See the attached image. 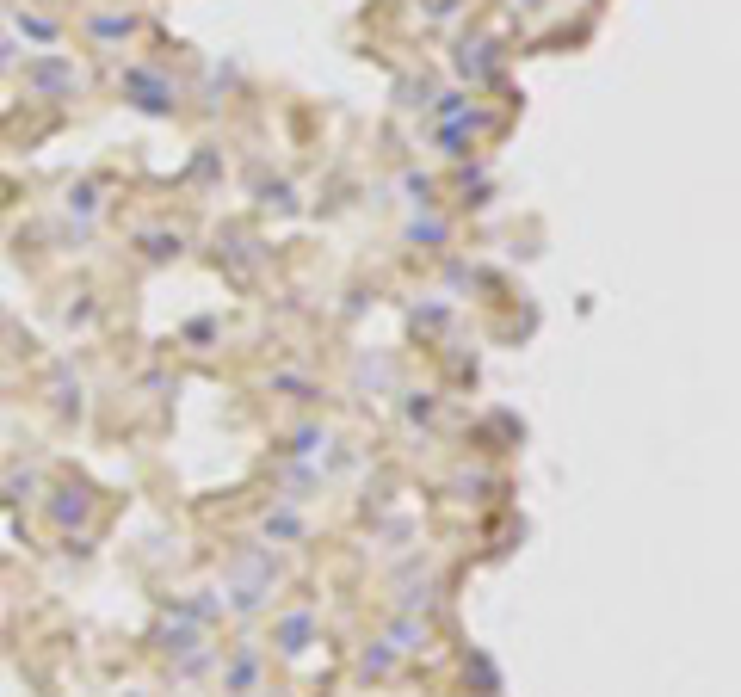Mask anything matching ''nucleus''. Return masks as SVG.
<instances>
[{"label": "nucleus", "mask_w": 741, "mask_h": 697, "mask_svg": "<svg viewBox=\"0 0 741 697\" xmlns=\"http://www.w3.org/2000/svg\"><path fill=\"white\" fill-rule=\"evenodd\" d=\"M25 81L38 87V93H81V75L68 62H56V56H44V62H31L25 68Z\"/></svg>", "instance_id": "nucleus-3"}, {"label": "nucleus", "mask_w": 741, "mask_h": 697, "mask_svg": "<svg viewBox=\"0 0 741 697\" xmlns=\"http://www.w3.org/2000/svg\"><path fill=\"white\" fill-rule=\"evenodd\" d=\"M383 642H390L396 654H420V648L433 642V630H427V623H420L414 611H402V617H390V630H383Z\"/></svg>", "instance_id": "nucleus-4"}, {"label": "nucleus", "mask_w": 741, "mask_h": 697, "mask_svg": "<svg viewBox=\"0 0 741 697\" xmlns=\"http://www.w3.org/2000/svg\"><path fill=\"white\" fill-rule=\"evenodd\" d=\"M266 697H272V691H266Z\"/></svg>", "instance_id": "nucleus-12"}, {"label": "nucleus", "mask_w": 741, "mask_h": 697, "mask_svg": "<svg viewBox=\"0 0 741 697\" xmlns=\"http://www.w3.org/2000/svg\"><path fill=\"white\" fill-rule=\"evenodd\" d=\"M266 685H260V654L247 648V654H235L229 667H223V697H260Z\"/></svg>", "instance_id": "nucleus-2"}, {"label": "nucleus", "mask_w": 741, "mask_h": 697, "mask_svg": "<svg viewBox=\"0 0 741 697\" xmlns=\"http://www.w3.org/2000/svg\"><path fill=\"white\" fill-rule=\"evenodd\" d=\"M87 512H93V494L87 488H56V500H50V519L56 525H81Z\"/></svg>", "instance_id": "nucleus-6"}, {"label": "nucleus", "mask_w": 741, "mask_h": 697, "mask_svg": "<svg viewBox=\"0 0 741 697\" xmlns=\"http://www.w3.org/2000/svg\"><path fill=\"white\" fill-rule=\"evenodd\" d=\"M68 210H81V216H93V210H99V186H81V192H68Z\"/></svg>", "instance_id": "nucleus-11"}, {"label": "nucleus", "mask_w": 741, "mask_h": 697, "mask_svg": "<svg viewBox=\"0 0 741 697\" xmlns=\"http://www.w3.org/2000/svg\"><path fill=\"white\" fill-rule=\"evenodd\" d=\"M13 25L25 31V38H38V44H50V38H56V25H50V19H38V13H25V7L13 13Z\"/></svg>", "instance_id": "nucleus-9"}, {"label": "nucleus", "mask_w": 741, "mask_h": 697, "mask_svg": "<svg viewBox=\"0 0 741 697\" xmlns=\"http://www.w3.org/2000/svg\"><path fill=\"white\" fill-rule=\"evenodd\" d=\"M124 93L143 105V112H173L180 105V93H173V81H161V75H149V68H130L124 75Z\"/></svg>", "instance_id": "nucleus-1"}, {"label": "nucleus", "mask_w": 741, "mask_h": 697, "mask_svg": "<svg viewBox=\"0 0 741 697\" xmlns=\"http://www.w3.org/2000/svg\"><path fill=\"white\" fill-rule=\"evenodd\" d=\"M272 642H278V654H303V648L315 642V617H309V611H291V617L272 630Z\"/></svg>", "instance_id": "nucleus-5"}, {"label": "nucleus", "mask_w": 741, "mask_h": 697, "mask_svg": "<svg viewBox=\"0 0 741 697\" xmlns=\"http://www.w3.org/2000/svg\"><path fill=\"white\" fill-rule=\"evenodd\" d=\"M266 537H303V519H291V512H266Z\"/></svg>", "instance_id": "nucleus-10"}, {"label": "nucleus", "mask_w": 741, "mask_h": 697, "mask_svg": "<svg viewBox=\"0 0 741 697\" xmlns=\"http://www.w3.org/2000/svg\"><path fill=\"white\" fill-rule=\"evenodd\" d=\"M390 667H396V648H390V642H371V648H365V673H371V679H383Z\"/></svg>", "instance_id": "nucleus-8"}, {"label": "nucleus", "mask_w": 741, "mask_h": 697, "mask_svg": "<svg viewBox=\"0 0 741 697\" xmlns=\"http://www.w3.org/2000/svg\"><path fill=\"white\" fill-rule=\"evenodd\" d=\"M136 31V13H105V19H93V38L99 44H124Z\"/></svg>", "instance_id": "nucleus-7"}]
</instances>
